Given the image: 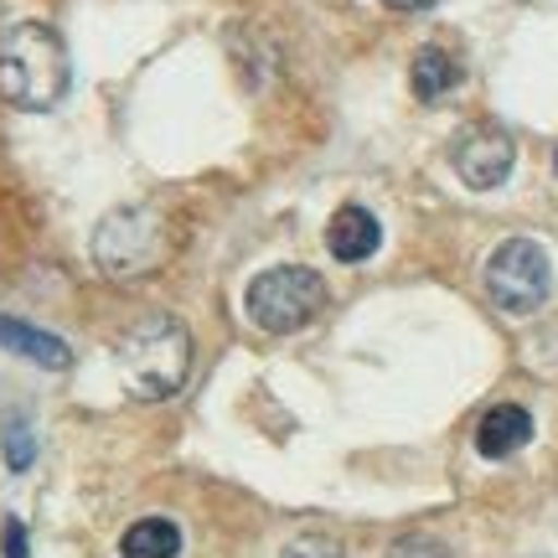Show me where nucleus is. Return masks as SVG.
<instances>
[{
  "instance_id": "f257e3e1",
  "label": "nucleus",
  "mask_w": 558,
  "mask_h": 558,
  "mask_svg": "<svg viewBox=\"0 0 558 558\" xmlns=\"http://www.w3.org/2000/svg\"><path fill=\"white\" fill-rule=\"evenodd\" d=\"M68 83H73V62L47 21H11L0 32V94H5V104L47 114L52 104H62Z\"/></svg>"
},
{
  "instance_id": "f03ea898",
  "label": "nucleus",
  "mask_w": 558,
  "mask_h": 558,
  "mask_svg": "<svg viewBox=\"0 0 558 558\" xmlns=\"http://www.w3.org/2000/svg\"><path fill=\"white\" fill-rule=\"evenodd\" d=\"M171 218L160 213L156 202H130V207H114L104 213V222L94 228V264H99L109 279H145L156 275L160 264L171 259Z\"/></svg>"
},
{
  "instance_id": "7ed1b4c3",
  "label": "nucleus",
  "mask_w": 558,
  "mask_h": 558,
  "mask_svg": "<svg viewBox=\"0 0 558 558\" xmlns=\"http://www.w3.org/2000/svg\"><path fill=\"white\" fill-rule=\"evenodd\" d=\"M186 373H192V331L177 316H150L120 341V378L135 399H171Z\"/></svg>"
},
{
  "instance_id": "20e7f679",
  "label": "nucleus",
  "mask_w": 558,
  "mask_h": 558,
  "mask_svg": "<svg viewBox=\"0 0 558 558\" xmlns=\"http://www.w3.org/2000/svg\"><path fill=\"white\" fill-rule=\"evenodd\" d=\"M320 311H326V279L305 264H275L243 290V316L269 337H290L300 326H311Z\"/></svg>"
},
{
  "instance_id": "39448f33",
  "label": "nucleus",
  "mask_w": 558,
  "mask_h": 558,
  "mask_svg": "<svg viewBox=\"0 0 558 558\" xmlns=\"http://www.w3.org/2000/svg\"><path fill=\"white\" fill-rule=\"evenodd\" d=\"M481 284L497 311L507 316H527L548 300V284H554V264H548V248L538 239H507L486 254V269H481Z\"/></svg>"
},
{
  "instance_id": "423d86ee",
  "label": "nucleus",
  "mask_w": 558,
  "mask_h": 558,
  "mask_svg": "<svg viewBox=\"0 0 558 558\" xmlns=\"http://www.w3.org/2000/svg\"><path fill=\"white\" fill-rule=\"evenodd\" d=\"M450 166H456V177L465 181V186L492 192V186H501V181L512 177V166H518V140L507 135L501 124L476 120L450 140Z\"/></svg>"
},
{
  "instance_id": "0eeeda50",
  "label": "nucleus",
  "mask_w": 558,
  "mask_h": 558,
  "mask_svg": "<svg viewBox=\"0 0 558 558\" xmlns=\"http://www.w3.org/2000/svg\"><path fill=\"white\" fill-rule=\"evenodd\" d=\"M383 228L367 207H337V218L326 222V248L337 264H367L378 254Z\"/></svg>"
},
{
  "instance_id": "6e6552de",
  "label": "nucleus",
  "mask_w": 558,
  "mask_h": 558,
  "mask_svg": "<svg viewBox=\"0 0 558 558\" xmlns=\"http://www.w3.org/2000/svg\"><path fill=\"white\" fill-rule=\"evenodd\" d=\"M522 445H533V414L522 403H497V409L481 414V424H476L481 460H507V456H518Z\"/></svg>"
},
{
  "instance_id": "1a4fd4ad",
  "label": "nucleus",
  "mask_w": 558,
  "mask_h": 558,
  "mask_svg": "<svg viewBox=\"0 0 558 558\" xmlns=\"http://www.w3.org/2000/svg\"><path fill=\"white\" fill-rule=\"evenodd\" d=\"M0 347L16 352L21 362H32V367H47V373H68V367H73L68 341L52 337V331H41V326H32V320H16V316H0Z\"/></svg>"
},
{
  "instance_id": "9d476101",
  "label": "nucleus",
  "mask_w": 558,
  "mask_h": 558,
  "mask_svg": "<svg viewBox=\"0 0 558 558\" xmlns=\"http://www.w3.org/2000/svg\"><path fill=\"white\" fill-rule=\"evenodd\" d=\"M409 83H414V94L424 104H435V99H445L450 88H460V62L445 52V47H418L414 52V68H409Z\"/></svg>"
},
{
  "instance_id": "9b49d317",
  "label": "nucleus",
  "mask_w": 558,
  "mask_h": 558,
  "mask_svg": "<svg viewBox=\"0 0 558 558\" xmlns=\"http://www.w3.org/2000/svg\"><path fill=\"white\" fill-rule=\"evenodd\" d=\"M181 554V527L171 518H140L124 527L120 558H177Z\"/></svg>"
},
{
  "instance_id": "f8f14e48",
  "label": "nucleus",
  "mask_w": 558,
  "mask_h": 558,
  "mask_svg": "<svg viewBox=\"0 0 558 558\" xmlns=\"http://www.w3.org/2000/svg\"><path fill=\"white\" fill-rule=\"evenodd\" d=\"M0 450H5V465L11 471H32L37 460V435H32V418L26 414H11L0 424Z\"/></svg>"
},
{
  "instance_id": "ddd939ff",
  "label": "nucleus",
  "mask_w": 558,
  "mask_h": 558,
  "mask_svg": "<svg viewBox=\"0 0 558 558\" xmlns=\"http://www.w3.org/2000/svg\"><path fill=\"white\" fill-rule=\"evenodd\" d=\"M279 558H347V548L331 533H300L279 548Z\"/></svg>"
},
{
  "instance_id": "4468645a",
  "label": "nucleus",
  "mask_w": 558,
  "mask_h": 558,
  "mask_svg": "<svg viewBox=\"0 0 558 558\" xmlns=\"http://www.w3.org/2000/svg\"><path fill=\"white\" fill-rule=\"evenodd\" d=\"M388 558H450V548H445L435 533H403V538L388 548Z\"/></svg>"
},
{
  "instance_id": "2eb2a0df",
  "label": "nucleus",
  "mask_w": 558,
  "mask_h": 558,
  "mask_svg": "<svg viewBox=\"0 0 558 558\" xmlns=\"http://www.w3.org/2000/svg\"><path fill=\"white\" fill-rule=\"evenodd\" d=\"M0 548H5V558H26V527H21L16 518H5V533H0Z\"/></svg>"
},
{
  "instance_id": "dca6fc26",
  "label": "nucleus",
  "mask_w": 558,
  "mask_h": 558,
  "mask_svg": "<svg viewBox=\"0 0 558 558\" xmlns=\"http://www.w3.org/2000/svg\"><path fill=\"white\" fill-rule=\"evenodd\" d=\"M383 5H388V11H429L435 0H383Z\"/></svg>"
},
{
  "instance_id": "f3484780",
  "label": "nucleus",
  "mask_w": 558,
  "mask_h": 558,
  "mask_svg": "<svg viewBox=\"0 0 558 558\" xmlns=\"http://www.w3.org/2000/svg\"><path fill=\"white\" fill-rule=\"evenodd\" d=\"M554 177H558V145H554Z\"/></svg>"
}]
</instances>
